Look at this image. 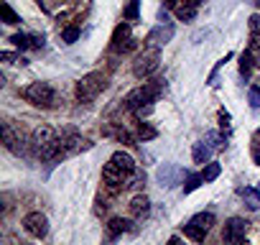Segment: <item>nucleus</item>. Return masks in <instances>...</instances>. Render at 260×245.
Listing matches in <instances>:
<instances>
[{
  "instance_id": "f257e3e1",
  "label": "nucleus",
  "mask_w": 260,
  "mask_h": 245,
  "mask_svg": "<svg viewBox=\"0 0 260 245\" xmlns=\"http://www.w3.org/2000/svg\"><path fill=\"white\" fill-rule=\"evenodd\" d=\"M161 89H164L161 79L146 82V84H141V87H136V89H130V92L125 95L122 105H125L127 110H133V112H138V110H143V107H151V105L156 102V97L161 95Z\"/></svg>"
},
{
  "instance_id": "f03ea898",
  "label": "nucleus",
  "mask_w": 260,
  "mask_h": 245,
  "mask_svg": "<svg viewBox=\"0 0 260 245\" xmlns=\"http://www.w3.org/2000/svg\"><path fill=\"white\" fill-rule=\"evenodd\" d=\"M105 87H107V77L102 72H89L77 82V100L79 102H92Z\"/></svg>"
},
{
  "instance_id": "7ed1b4c3",
  "label": "nucleus",
  "mask_w": 260,
  "mask_h": 245,
  "mask_svg": "<svg viewBox=\"0 0 260 245\" xmlns=\"http://www.w3.org/2000/svg\"><path fill=\"white\" fill-rule=\"evenodd\" d=\"M21 97L26 102L36 105V107H51L54 100H56V92H54V87L49 82H34V84L21 89Z\"/></svg>"
},
{
  "instance_id": "20e7f679",
  "label": "nucleus",
  "mask_w": 260,
  "mask_h": 245,
  "mask_svg": "<svg viewBox=\"0 0 260 245\" xmlns=\"http://www.w3.org/2000/svg\"><path fill=\"white\" fill-rule=\"evenodd\" d=\"M212 225H214V215H212V212H199V215H194V217L184 225V235H186L189 240H194V242H202L204 235L212 230Z\"/></svg>"
},
{
  "instance_id": "39448f33",
  "label": "nucleus",
  "mask_w": 260,
  "mask_h": 245,
  "mask_svg": "<svg viewBox=\"0 0 260 245\" xmlns=\"http://www.w3.org/2000/svg\"><path fill=\"white\" fill-rule=\"evenodd\" d=\"M158 69V49H148L146 54H141L133 64V74L138 79H148L153 72Z\"/></svg>"
},
{
  "instance_id": "423d86ee",
  "label": "nucleus",
  "mask_w": 260,
  "mask_h": 245,
  "mask_svg": "<svg viewBox=\"0 0 260 245\" xmlns=\"http://www.w3.org/2000/svg\"><path fill=\"white\" fill-rule=\"evenodd\" d=\"M23 230L31 235V237H46L49 235V220L41 215V212H28L23 217Z\"/></svg>"
},
{
  "instance_id": "0eeeda50",
  "label": "nucleus",
  "mask_w": 260,
  "mask_h": 245,
  "mask_svg": "<svg viewBox=\"0 0 260 245\" xmlns=\"http://www.w3.org/2000/svg\"><path fill=\"white\" fill-rule=\"evenodd\" d=\"M189 174L184 171V169H179L176 164H164V166H158V171H156V179H158V184L161 187H176L181 179H186Z\"/></svg>"
},
{
  "instance_id": "6e6552de",
  "label": "nucleus",
  "mask_w": 260,
  "mask_h": 245,
  "mask_svg": "<svg viewBox=\"0 0 260 245\" xmlns=\"http://www.w3.org/2000/svg\"><path fill=\"white\" fill-rule=\"evenodd\" d=\"M247 220H242V217H230L227 222H224V232H222V240L224 242H240V240H245V235H247Z\"/></svg>"
},
{
  "instance_id": "1a4fd4ad",
  "label": "nucleus",
  "mask_w": 260,
  "mask_h": 245,
  "mask_svg": "<svg viewBox=\"0 0 260 245\" xmlns=\"http://www.w3.org/2000/svg\"><path fill=\"white\" fill-rule=\"evenodd\" d=\"M110 46H112V51H130V49L136 46V41L130 39V23L115 26L112 39H110Z\"/></svg>"
},
{
  "instance_id": "9d476101",
  "label": "nucleus",
  "mask_w": 260,
  "mask_h": 245,
  "mask_svg": "<svg viewBox=\"0 0 260 245\" xmlns=\"http://www.w3.org/2000/svg\"><path fill=\"white\" fill-rule=\"evenodd\" d=\"M171 36H174L171 23H161L158 28H153V31L146 36V46H148V49H161V46H166V44L171 41Z\"/></svg>"
},
{
  "instance_id": "9b49d317",
  "label": "nucleus",
  "mask_w": 260,
  "mask_h": 245,
  "mask_svg": "<svg viewBox=\"0 0 260 245\" xmlns=\"http://www.w3.org/2000/svg\"><path fill=\"white\" fill-rule=\"evenodd\" d=\"M3 143H6V148H8V151H13V154H18V156H23V154H26V151H23V146H21V136L13 131L11 120H3Z\"/></svg>"
},
{
  "instance_id": "f8f14e48",
  "label": "nucleus",
  "mask_w": 260,
  "mask_h": 245,
  "mask_svg": "<svg viewBox=\"0 0 260 245\" xmlns=\"http://www.w3.org/2000/svg\"><path fill=\"white\" fill-rule=\"evenodd\" d=\"M110 161L125 174V176H130V174H133L136 169H138V164H136V159L133 156H130V154H125V151H115L112 156H110Z\"/></svg>"
},
{
  "instance_id": "ddd939ff",
  "label": "nucleus",
  "mask_w": 260,
  "mask_h": 245,
  "mask_svg": "<svg viewBox=\"0 0 260 245\" xmlns=\"http://www.w3.org/2000/svg\"><path fill=\"white\" fill-rule=\"evenodd\" d=\"M130 215L133 217H148L151 215V202H148V197L146 194H138V197H133V202H130Z\"/></svg>"
},
{
  "instance_id": "4468645a",
  "label": "nucleus",
  "mask_w": 260,
  "mask_h": 245,
  "mask_svg": "<svg viewBox=\"0 0 260 245\" xmlns=\"http://www.w3.org/2000/svg\"><path fill=\"white\" fill-rule=\"evenodd\" d=\"M51 138H56V131H54V128H49V126H39V128L31 133V146H34V148H39V146L49 143Z\"/></svg>"
},
{
  "instance_id": "2eb2a0df",
  "label": "nucleus",
  "mask_w": 260,
  "mask_h": 245,
  "mask_svg": "<svg viewBox=\"0 0 260 245\" xmlns=\"http://www.w3.org/2000/svg\"><path fill=\"white\" fill-rule=\"evenodd\" d=\"M212 146L207 143V141H199V143H194V151H191V156H194V164H207L209 159H212Z\"/></svg>"
},
{
  "instance_id": "dca6fc26",
  "label": "nucleus",
  "mask_w": 260,
  "mask_h": 245,
  "mask_svg": "<svg viewBox=\"0 0 260 245\" xmlns=\"http://www.w3.org/2000/svg\"><path fill=\"white\" fill-rule=\"evenodd\" d=\"M127 227H130V222H127V220H122V217H112V220L107 222V237H110V240H115V237H120Z\"/></svg>"
},
{
  "instance_id": "f3484780",
  "label": "nucleus",
  "mask_w": 260,
  "mask_h": 245,
  "mask_svg": "<svg viewBox=\"0 0 260 245\" xmlns=\"http://www.w3.org/2000/svg\"><path fill=\"white\" fill-rule=\"evenodd\" d=\"M237 194L245 199V204H247L250 209H260V192H257V189H252V187H242Z\"/></svg>"
},
{
  "instance_id": "a211bd4d",
  "label": "nucleus",
  "mask_w": 260,
  "mask_h": 245,
  "mask_svg": "<svg viewBox=\"0 0 260 245\" xmlns=\"http://www.w3.org/2000/svg\"><path fill=\"white\" fill-rule=\"evenodd\" d=\"M252 67H255V56H252V51H242V54H240V77L247 79L250 72H252Z\"/></svg>"
},
{
  "instance_id": "6ab92c4d",
  "label": "nucleus",
  "mask_w": 260,
  "mask_h": 245,
  "mask_svg": "<svg viewBox=\"0 0 260 245\" xmlns=\"http://www.w3.org/2000/svg\"><path fill=\"white\" fill-rule=\"evenodd\" d=\"M105 136H115L122 146H136V138L130 136L125 128H105Z\"/></svg>"
},
{
  "instance_id": "aec40b11",
  "label": "nucleus",
  "mask_w": 260,
  "mask_h": 245,
  "mask_svg": "<svg viewBox=\"0 0 260 245\" xmlns=\"http://www.w3.org/2000/svg\"><path fill=\"white\" fill-rule=\"evenodd\" d=\"M11 44L18 46V49H36V41H34V36H28V34H13V36H11Z\"/></svg>"
},
{
  "instance_id": "412c9836",
  "label": "nucleus",
  "mask_w": 260,
  "mask_h": 245,
  "mask_svg": "<svg viewBox=\"0 0 260 245\" xmlns=\"http://www.w3.org/2000/svg\"><path fill=\"white\" fill-rule=\"evenodd\" d=\"M136 133H138V138H141V141H153V138L158 136V131L151 126V122H138Z\"/></svg>"
},
{
  "instance_id": "4be33fe9",
  "label": "nucleus",
  "mask_w": 260,
  "mask_h": 245,
  "mask_svg": "<svg viewBox=\"0 0 260 245\" xmlns=\"http://www.w3.org/2000/svg\"><path fill=\"white\" fill-rule=\"evenodd\" d=\"M0 13H3V23H8V26L21 23V16L11 8V3H3V6H0Z\"/></svg>"
},
{
  "instance_id": "5701e85b",
  "label": "nucleus",
  "mask_w": 260,
  "mask_h": 245,
  "mask_svg": "<svg viewBox=\"0 0 260 245\" xmlns=\"http://www.w3.org/2000/svg\"><path fill=\"white\" fill-rule=\"evenodd\" d=\"M176 16H179V21H184V23H189V21H194V16H197V8L194 6H184V3H179L176 8Z\"/></svg>"
},
{
  "instance_id": "b1692460",
  "label": "nucleus",
  "mask_w": 260,
  "mask_h": 245,
  "mask_svg": "<svg viewBox=\"0 0 260 245\" xmlns=\"http://www.w3.org/2000/svg\"><path fill=\"white\" fill-rule=\"evenodd\" d=\"M204 141H207V143H209L214 151H219V148H224V146H227V136H222V133H214V131H212V133H207V136H204Z\"/></svg>"
},
{
  "instance_id": "393cba45",
  "label": "nucleus",
  "mask_w": 260,
  "mask_h": 245,
  "mask_svg": "<svg viewBox=\"0 0 260 245\" xmlns=\"http://www.w3.org/2000/svg\"><path fill=\"white\" fill-rule=\"evenodd\" d=\"M219 171H222V169H219V164L207 161V164H204V169H202V179H204V181H214V179L219 176Z\"/></svg>"
},
{
  "instance_id": "a878e982",
  "label": "nucleus",
  "mask_w": 260,
  "mask_h": 245,
  "mask_svg": "<svg viewBox=\"0 0 260 245\" xmlns=\"http://www.w3.org/2000/svg\"><path fill=\"white\" fill-rule=\"evenodd\" d=\"M122 16H125V21H138V16H141V0H130L127 8L122 11Z\"/></svg>"
},
{
  "instance_id": "bb28decb",
  "label": "nucleus",
  "mask_w": 260,
  "mask_h": 245,
  "mask_svg": "<svg viewBox=\"0 0 260 245\" xmlns=\"http://www.w3.org/2000/svg\"><path fill=\"white\" fill-rule=\"evenodd\" d=\"M77 39H79V26H67V28L61 31V41H64L67 46L77 44Z\"/></svg>"
},
{
  "instance_id": "cd10ccee",
  "label": "nucleus",
  "mask_w": 260,
  "mask_h": 245,
  "mask_svg": "<svg viewBox=\"0 0 260 245\" xmlns=\"http://www.w3.org/2000/svg\"><path fill=\"white\" fill-rule=\"evenodd\" d=\"M143 184H146V171H141V169H136L125 181V187H143Z\"/></svg>"
},
{
  "instance_id": "c85d7f7f",
  "label": "nucleus",
  "mask_w": 260,
  "mask_h": 245,
  "mask_svg": "<svg viewBox=\"0 0 260 245\" xmlns=\"http://www.w3.org/2000/svg\"><path fill=\"white\" fill-rule=\"evenodd\" d=\"M202 181H204V179H202V174H189V176H186V184H184V194H191Z\"/></svg>"
},
{
  "instance_id": "c756f323",
  "label": "nucleus",
  "mask_w": 260,
  "mask_h": 245,
  "mask_svg": "<svg viewBox=\"0 0 260 245\" xmlns=\"http://www.w3.org/2000/svg\"><path fill=\"white\" fill-rule=\"evenodd\" d=\"M0 59H3V62H8V64H28L23 56H18V54H11V51H3V54H0Z\"/></svg>"
},
{
  "instance_id": "7c9ffc66",
  "label": "nucleus",
  "mask_w": 260,
  "mask_h": 245,
  "mask_svg": "<svg viewBox=\"0 0 260 245\" xmlns=\"http://www.w3.org/2000/svg\"><path fill=\"white\" fill-rule=\"evenodd\" d=\"M230 59H232V54H224V56L217 62V67H214V69H212V74H209V84H214V77H217V72H219V69H222V67L230 62Z\"/></svg>"
},
{
  "instance_id": "2f4dec72",
  "label": "nucleus",
  "mask_w": 260,
  "mask_h": 245,
  "mask_svg": "<svg viewBox=\"0 0 260 245\" xmlns=\"http://www.w3.org/2000/svg\"><path fill=\"white\" fill-rule=\"evenodd\" d=\"M247 100H250V107H252V110H257V107H260V89H257V87H252V89L247 92Z\"/></svg>"
},
{
  "instance_id": "473e14b6",
  "label": "nucleus",
  "mask_w": 260,
  "mask_h": 245,
  "mask_svg": "<svg viewBox=\"0 0 260 245\" xmlns=\"http://www.w3.org/2000/svg\"><path fill=\"white\" fill-rule=\"evenodd\" d=\"M219 122H222V131H224V136L230 133V112L227 110H219Z\"/></svg>"
},
{
  "instance_id": "72a5a7b5",
  "label": "nucleus",
  "mask_w": 260,
  "mask_h": 245,
  "mask_svg": "<svg viewBox=\"0 0 260 245\" xmlns=\"http://www.w3.org/2000/svg\"><path fill=\"white\" fill-rule=\"evenodd\" d=\"M247 26H250V31H257V28H260V13H255V16H250V21H247Z\"/></svg>"
},
{
  "instance_id": "f704fd0d",
  "label": "nucleus",
  "mask_w": 260,
  "mask_h": 245,
  "mask_svg": "<svg viewBox=\"0 0 260 245\" xmlns=\"http://www.w3.org/2000/svg\"><path fill=\"white\" fill-rule=\"evenodd\" d=\"M158 21H161V23H171V21H169V8H161V11H158Z\"/></svg>"
},
{
  "instance_id": "c9c22d12",
  "label": "nucleus",
  "mask_w": 260,
  "mask_h": 245,
  "mask_svg": "<svg viewBox=\"0 0 260 245\" xmlns=\"http://www.w3.org/2000/svg\"><path fill=\"white\" fill-rule=\"evenodd\" d=\"M250 41H252V46H260V28L257 31H250Z\"/></svg>"
},
{
  "instance_id": "e433bc0d",
  "label": "nucleus",
  "mask_w": 260,
  "mask_h": 245,
  "mask_svg": "<svg viewBox=\"0 0 260 245\" xmlns=\"http://www.w3.org/2000/svg\"><path fill=\"white\" fill-rule=\"evenodd\" d=\"M179 0H164V8H176Z\"/></svg>"
},
{
  "instance_id": "4c0bfd02",
  "label": "nucleus",
  "mask_w": 260,
  "mask_h": 245,
  "mask_svg": "<svg viewBox=\"0 0 260 245\" xmlns=\"http://www.w3.org/2000/svg\"><path fill=\"white\" fill-rule=\"evenodd\" d=\"M252 161H255V164H257V166H260V151H257V148H255V151H252Z\"/></svg>"
},
{
  "instance_id": "58836bf2",
  "label": "nucleus",
  "mask_w": 260,
  "mask_h": 245,
  "mask_svg": "<svg viewBox=\"0 0 260 245\" xmlns=\"http://www.w3.org/2000/svg\"><path fill=\"white\" fill-rule=\"evenodd\" d=\"M255 141H260V131H257V133H255Z\"/></svg>"
},
{
  "instance_id": "ea45409f",
  "label": "nucleus",
  "mask_w": 260,
  "mask_h": 245,
  "mask_svg": "<svg viewBox=\"0 0 260 245\" xmlns=\"http://www.w3.org/2000/svg\"><path fill=\"white\" fill-rule=\"evenodd\" d=\"M255 67H260V59H257V62H255Z\"/></svg>"
},
{
  "instance_id": "a19ab883",
  "label": "nucleus",
  "mask_w": 260,
  "mask_h": 245,
  "mask_svg": "<svg viewBox=\"0 0 260 245\" xmlns=\"http://www.w3.org/2000/svg\"><path fill=\"white\" fill-rule=\"evenodd\" d=\"M257 3H260V0H257Z\"/></svg>"
}]
</instances>
